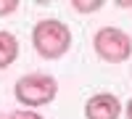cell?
Masks as SVG:
<instances>
[{
	"label": "cell",
	"mask_w": 132,
	"mask_h": 119,
	"mask_svg": "<svg viewBox=\"0 0 132 119\" xmlns=\"http://www.w3.org/2000/svg\"><path fill=\"white\" fill-rule=\"evenodd\" d=\"M32 45L42 58L56 61L71 48V29L58 19H42L32 29Z\"/></svg>",
	"instance_id": "1"
},
{
	"label": "cell",
	"mask_w": 132,
	"mask_h": 119,
	"mask_svg": "<svg viewBox=\"0 0 132 119\" xmlns=\"http://www.w3.org/2000/svg\"><path fill=\"white\" fill-rule=\"evenodd\" d=\"M122 114L124 106L114 93H95L85 101V119H119Z\"/></svg>",
	"instance_id": "4"
},
{
	"label": "cell",
	"mask_w": 132,
	"mask_h": 119,
	"mask_svg": "<svg viewBox=\"0 0 132 119\" xmlns=\"http://www.w3.org/2000/svg\"><path fill=\"white\" fill-rule=\"evenodd\" d=\"M19 8V0H0V16H8Z\"/></svg>",
	"instance_id": "8"
},
{
	"label": "cell",
	"mask_w": 132,
	"mask_h": 119,
	"mask_svg": "<svg viewBox=\"0 0 132 119\" xmlns=\"http://www.w3.org/2000/svg\"><path fill=\"white\" fill-rule=\"evenodd\" d=\"M19 58V40L8 29H0V69H8Z\"/></svg>",
	"instance_id": "5"
},
{
	"label": "cell",
	"mask_w": 132,
	"mask_h": 119,
	"mask_svg": "<svg viewBox=\"0 0 132 119\" xmlns=\"http://www.w3.org/2000/svg\"><path fill=\"white\" fill-rule=\"evenodd\" d=\"M93 48L106 64H124L132 58V37L119 27H101L93 37Z\"/></svg>",
	"instance_id": "3"
},
{
	"label": "cell",
	"mask_w": 132,
	"mask_h": 119,
	"mask_svg": "<svg viewBox=\"0 0 132 119\" xmlns=\"http://www.w3.org/2000/svg\"><path fill=\"white\" fill-rule=\"evenodd\" d=\"M5 119H45L40 111H32V109H19V111H13V114H8Z\"/></svg>",
	"instance_id": "7"
},
{
	"label": "cell",
	"mask_w": 132,
	"mask_h": 119,
	"mask_svg": "<svg viewBox=\"0 0 132 119\" xmlns=\"http://www.w3.org/2000/svg\"><path fill=\"white\" fill-rule=\"evenodd\" d=\"M13 95L21 106L27 109H37V106H48L53 98L58 95V82L53 74L45 72H32L19 77L13 85Z\"/></svg>",
	"instance_id": "2"
},
{
	"label": "cell",
	"mask_w": 132,
	"mask_h": 119,
	"mask_svg": "<svg viewBox=\"0 0 132 119\" xmlns=\"http://www.w3.org/2000/svg\"><path fill=\"white\" fill-rule=\"evenodd\" d=\"M124 116H127V119H132V98L124 103Z\"/></svg>",
	"instance_id": "9"
},
{
	"label": "cell",
	"mask_w": 132,
	"mask_h": 119,
	"mask_svg": "<svg viewBox=\"0 0 132 119\" xmlns=\"http://www.w3.org/2000/svg\"><path fill=\"white\" fill-rule=\"evenodd\" d=\"M74 11L79 13H93V11H101L103 8V0H74Z\"/></svg>",
	"instance_id": "6"
}]
</instances>
